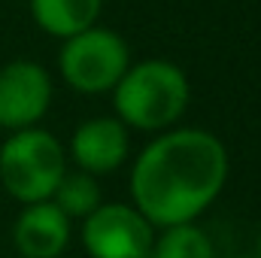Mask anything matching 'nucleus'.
Segmentation results:
<instances>
[{
  "mask_svg": "<svg viewBox=\"0 0 261 258\" xmlns=\"http://www.w3.org/2000/svg\"><path fill=\"white\" fill-rule=\"evenodd\" d=\"M228 149L203 128L155 134L130 164V203L155 231L203 216L228 183Z\"/></svg>",
  "mask_w": 261,
  "mask_h": 258,
  "instance_id": "obj_1",
  "label": "nucleus"
},
{
  "mask_svg": "<svg viewBox=\"0 0 261 258\" xmlns=\"http://www.w3.org/2000/svg\"><path fill=\"white\" fill-rule=\"evenodd\" d=\"M192 100L189 76L179 64L164 58H146L130 61L125 76L113 88V110L116 119L128 131H161L176 128V122L186 116Z\"/></svg>",
  "mask_w": 261,
  "mask_h": 258,
  "instance_id": "obj_2",
  "label": "nucleus"
},
{
  "mask_svg": "<svg viewBox=\"0 0 261 258\" xmlns=\"http://www.w3.org/2000/svg\"><path fill=\"white\" fill-rule=\"evenodd\" d=\"M67 173V149L46 128L12 131L0 143V186L12 200H49Z\"/></svg>",
  "mask_w": 261,
  "mask_h": 258,
  "instance_id": "obj_3",
  "label": "nucleus"
},
{
  "mask_svg": "<svg viewBox=\"0 0 261 258\" xmlns=\"http://www.w3.org/2000/svg\"><path fill=\"white\" fill-rule=\"evenodd\" d=\"M130 67V52L122 34L110 28H88L70 40H61L58 52V70L61 79L73 91L97 97V94H113L119 79Z\"/></svg>",
  "mask_w": 261,
  "mask_h": 258,
  "instance_id": "obj_4",
  "label": "nucleus"
},
{
  "mask_svg": "<svg viewBox=\"0 0 261 258\" xmlns=\"http://www.w3.org/2000/svg\"><path fill=\"white\" fill-rule=\"evenodd\" d=\"M155 240L152 222L134 203H100L82 219V246L88 258H146Z\"/></svg>",
  "mask_w": 261,
  "mask_h": 258,
  "instance_id": "obj_5",
  "label": "nucleus"
},
{
  "mask_svg": "<svg viewBox=\"0 0 261 258\" xmlns=\"http://www.w3.org/2000/svg\"><path fill=\"white\" fill-rule=\"evenodd\" d=\"M52 76L37 61L18 58L0 67V128H37L52 107Z\"/></svg>",
  "mask_w": 261,
  "mask_h": 258,
  "instance_id": "obj_6",
  "label": "nucleus"
},
{
  "mask_svg": "<svg viewBox=\"0 0 261 258\" xmlns=\"http://www.w3.org/2000/svg\"><path fill=\"white\" fill-rule=\"evenodd\" d=\"M130 155V131L116 116H97L85 119L70 134L67 158L76 164V170L103 176L116 173Z\"/></svg>",
  "mask_w": 261,
  "mask_h": 258,
  "instance_id": "obj_7",
  "label": "nucleus"
},
{
  "mask_svg": "<svg viewBox=\"0 0 261 258\" xmlns=\"http://www.w3.org/2000/svg\"><path fill=\"white\" fill-rule=\"evenodd\" d=\"M73 237V222L52 203H24L12 225V243L21 258H61Z\"/></svg>",
  "mask_w": 261,
  "mask_h": 258,
  "instance_id": "obj_8",
  "label": "nucleus"
},
{
  "mask_svg": "<svg viewBox=\"0 0 261 258\" xmlns=\"http://www.w3.org/2000/svg\"><path fill=\"white\" fill-rule=\"evenodd\" d=\"M103 0H31L37 28L55 40H70L97 24Z\"/></svg>",
  "mask_w": 261,
  "mask_h": 258,
  "instance_id": "obj_9",
  "label": "nucleus"
},
{
  "mask_svg": "<svg viewBox=\"0 0 261 258\" xmlns=\"http://www.w3.org/2000/svg\"><path fill=\"white\" fill-rule=\"evenodd\" d=\"M49 200L70 222H82L103 203V194H100V186H97V176L82 173V170H67Z\"/></svg>",
  "mask_w": 261,
  "mask_h": 258,
  "instance_id": "obj_10",
  "label": "nucleus"
},
{
  "mask_svg": "<svg viewBox=\"0 0 261 258\" xmlns=\"http://www.w3.org/2000/svg\"><path fill=\"white\" fill-rule=\"evenodd\" d=\"M146 258H216V246L195 222L170 225L155 234Z\"/></svg>",
  "mask_w": 261,
  "mask_h": 258,
  "instance_id": "obj_11",
  "label": "nucleus"
},
{
  "mask_svg": "<svg viewBox=\"0 0 261 258\" xmlns=\"http://www.w3.org/2000/svg\"><path fill=\"white\" fill-rule=\"evenodd\" d=\"M255 258H261V237H258V249H255Z\"/></svg>",
  "mask_w": 261,
  "mask_h": 258,
  "instance_id": "obj_12",
  "label": "nucleus"
},
{
  "mask_svg": "<svg viewBox=\"0 0 261 258\" xmlns=\"http://www.w3.org/2000/svg\"><path fill=\"white\" fill-rule=\"evenodd\" d=\"M234 258H255V255H234Z\"/></svg>",
  "mask_w": 261,
  "mask_h": 258,
  "instance_id": "obj_13",
  "label": "nucleus"
}]
</instances>
